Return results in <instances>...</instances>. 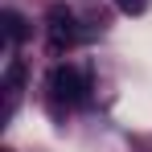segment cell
Listing matches in <instances>:
<instances>
[{
  "label": "cell",
  "mask_w": 152,
  "mask_h": 152,
  "mask_svg": "<svg viewBox=\"0 0 152 152\" xmlns=\"http://www.w3.org/2000/svg\"><path fill=\"white\" fill-rule=\"evenodd\" d=\"M45 86H50V103H53L58 115H62V107L70 111L78 103H86V95H91V78L82 74L74 62H58L50 70V78H45Z\"/></svg>",
  "instance_id": "obj_1"
},
{
  "label": "cell",
  "mask_w": 152,
  "mask_h": 152,
  "mask_svg": "<svg viewBox=\"0 0 152 152\" xmlns=\"http://www.w3.org/2000/svg\"><path fill=\"white\" fill-rule=\"evenodd\" d=\"M45 37H50V50L62 53V50H74L78 41L86 37V29L78 25V17L66 4H53L50 12H45Z\"/></svg>",
  "instance_id": "obj_2"
},
{
  "label": "cell",
  "mask_w": 152,
  "mask_h": 152,
  "mask_svg": "<svg viewBox=\"0 0 152 152\" xmlns=\"http://www.w3.org/2000/svg\"><path fill=\"white\" fill-rule=\"evenodd\" d=\"M0 21H4V53H12V50H17V41L25 37V17H21L17 8H4Z\"/></svg>",
  "instance_id": "obj_3"
},
{
  "label": "cell",
  "mask_w": 152,
  "mask_h": 152,
  "mask_svg": "<svg viewBox=\"0 0 152 152\" xmlns=\"http://www.w3.org/2000/svg\"><path fill=\"white\" fill-rule=\"evenodd\" d=\"M115 4H119V12H127V17H140L148 8V0H115Z\"/></svg>",
  "instance_id": "obj_4"
}]
</instances>
